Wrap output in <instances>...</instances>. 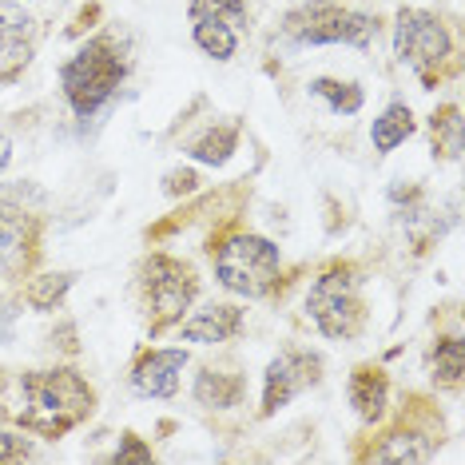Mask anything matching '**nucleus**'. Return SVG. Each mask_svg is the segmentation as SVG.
<instances>
[{"label": "nucleus", "mask_w": 465, "mask_h": 465, "mask_svg": "<svg viewBox=\"0 0 465 465\" xmlns=\"http://www.w3.org/2000/svg\"><path fill=\"white\" fill-rule=\"evenodd\" d=\"M322 378V358L311 351H287L279 354L262 374V418L279 414L282 406H291L306 386H314Z\"/></svg>", "instance_id": "nucleus-8"}, {"label": "nucleus", "mask_w": 465, "mask_h": 465, "mask_svg": "<svg viewBox=\"0 0 465 465\" xmlns=\"http://www.w3.org/2000/svg\"><path fill=\"white\" fill-rule=\"evenodd\" d=\"M124 76H128V60L112 36H92L60 64V88H64V100L76 112V120H92L108 108Z\"/></svg>", "instance_id": "nucleus-2"}, {"label": "nucleus", "mask_w": 465, "mask_h": 465, "mask_svg": "<svg viewBox=\"0 0 465 465\" xmlns=\"http://www.w3.org/2000/svg\"><path fill=\"white\" fill-rule=\"evenodd\" d=\"M195 187H199V175L192 172V167H175V172L163 179V192L167 195H192Z\"/></svg>", "instance_id": "nucleus-25"}, {"label": "nucleus", "mask_w": 465, "mask_h": 465, "mask_svg": "<svg viewBox=\"0 0 465 465\" xmlns=\"http://www.w3.org/2000/svg\"><path fill=\"white\" fill-rule=\"evenodd\" d=\"M306 314L322 338H354L366 326V306L358 294V271L351 262H334L314 279L306 294Z\"/></svg>", "instance_id": "nucleus-4"}, {"label": "nucleus", "mask_w": 465, "mask_h": 465, "mask_svg": "<svg viewBox=\"0 0 465 465\" xmlns=\"http://www.w3.org/2000/svg\"><path fill=\"white\" fill-rule=\"evenodd\" d=\"M430 135H433V155H441V160H458V152H461V112H458V104H446L441 112H433Z\"/></svg>", "instance_id": "nucleus-20"}, {"label": "nucleus", "mask_w": 465, "mask_h": 465, "mask_svg": "<svg viewBox=\"0 0 465 465\" xmlns=\"http://www.w3.org/2000/svg\"><path fill=\"white\" fill-rule=\"evenodd\" d=\"M187 370V351L183 346H160V351L140 354L132 366V390L140 398H175L179 382Z\"/></svg>", "instance_id": "nucleus-10"}, {"label": "nucleus", "mask_w": 465, "mask_h": 465, "mask_svg": "<svg viewBox=\"0 0 465 465\" xmlns=\"http://www.w3.org/2000/svg\"><path fill=\"white\" fill-rule=\"evenodd\" d=\"M112 461H152V450L143 446V438H135V433H124V441H120V450L112 453Z\"/></svg>", "instance_id": "nucleus-24"}, {"label": "nucleus", "mask_w": 465, "mask_h": 465, "mask_svg": "<svg viewBox=\"0 0 465 465\" xmlns=\"http://www.w3.org/2000/svg\"><path fill=\"white\" fill-rule=\"evenodd\" d=\"M465 374V342L458 334L438 338L433 346V382L438 386H458Z\"/></svg>", "instance_id": "nucleus-21"}, {"label": "nucleus", "mask_w": 465, "mask_h": 465, "mask_svg": "<svg viewBox=\"0 0 465 465\" xmlns=\"http://www.w3.org/2000/svg\"><path fill=\"white\" fill-rule=\"evenodd\" d=\"M242 394H247V382L239 374H227V370H215V366L199 370L192 386V398L207 410H235Z\"/></svg>", "instance_id": "nucleus-13"}, {"label": "nucleus", "mask_w": 465, "mask_h": 465, "mask_svg": "<svg viewBox=\"0 0 465 465\" xmlns=\"http://www.w3.org/2000/svg\"><path fill=\"white\" fill-rule=\"evenodd\" d=\"M394 56L406 64L421 84L441 76V64L453 60V36L446 20L426 8H398L394 20Z\"/></svg>", "instance_id": "nucleus-6"}, {"label": "nucleus", "mask_w": 465, "mask_h": 465, "mask_svg": "<svg viewBox=\"0 0 465 465\" xmlns=\"http://www.w3.org/2000/svg\"><path fill=\"white\" fill-rule=\"evenodd\" d=\"M192 40L203 56L219 60V64L239 52V28H231L227 20H192Z\"/></svg>", "instance_id": "nucleus-19"}, {"label": "nucleus", "mask_w": 465, "mask_h": 465, "mask_svg": "<svg viewBox=\"0 0 465 465\" xmlns=\"http://www.w3.org/2000/svg\"><path fill=\"white\" fill-rule=\"evenodd\" d=\"M351 406L362 421H382L390 410V378L382 366H358L351 374Z\"/></svg>", "instance_id": "nucleus-12"}, {"label": "nucleus", "mask_w": 465, "mask_h": 465, "mask_svg": "<svg viewBox=\"0 0 465 465\" xmlns=\"http://www.w3.org/2000/svg\"><path fill=\"white\" fill-rule=\"evenodd\" d=\"M187 16L192 20H227L231 28L251 25L247 0H192V5H187Z\"/></svg>", "instance_id": "nucleus-22"}, {"label": "nucleus", "mask_w": 465, "mask_h": 465, "mask_svg": "<svg viewBox=\"0 0 465 465\" xmlns=\"http://www.w3.org/2000/svg\"><path fill=\"white\" fill-rule=\"evenodd\" d=\"M8 163H13V140H8V135L0 132V175L8 172Z\"/></svg>", "instance_id": "nucleus-26"}, {"label": "nucleus", "mask_w": 465, "mask_h": 465, "mask_svg": "<svg viewBox=\"0 0 465 465\" xmlns=\"http://www.w3.org/2000/svg\"><path fill=\"white\" fill-rule=\"evenodd\" d=\"M235 147H239V128L235 124H219V128H207L203 135H195V140L187 143V155H192L195 163L223 167L231 155H235Z\"/></svg>", "instance_id": "nucleus-18"}, {"label": "nucleus", "mask_w": 465, "mask_h": 465, "mask_svg": "<svg viewBox=\"0 0 465 465\" xmlns=\"http://www.w3.org/2000/svg\"><path fill=\"white\" fill-rule=\"evenodd\" d=\"M239 331H242V311L235 302H207L187 322H179V342L219 346V342H231Z\"/></svg>", "instance_id": "nucleus-11"}, {"label": "nucleus", "mask_w": 465, "mask_h": 465, "mask_svg": "<svg viewBox=\"0 0 465 465\" xmlns=\"http://www.w3.org/2000/svg\"><path fill=\"white\" fill-rule=\"evenodd\" d=\"M36 36H40V28L33 13L0 0V84H13L20 72L33 64Z\"/></svg>", "instance_id": "nucleus-9"}, {"label": "nucleus", "mask_w": 465, "mask_h": 465, "mask_svg": "<svg viewBox=\"0 0 465 465\" xmlns=\"http://www.w3.org/2000/svg\"><path fill=\"white\" fill-rule=\"evenodd\" d=\"M20 410L13 418L36 438L60 441L68 430H76L96 406V390L84 382V374L68 366L56 370H28L20 374Z\"/></svg>", "instance_id": "nucleus-1"}, {"label": "nucleus", "mask_w": 465, "mask_h": 465, "mask_svg": "<svg viewBox=\"0 0 465 465\" xmlns=\"http://www.w3.org/2000/svg\"><path fill=\"white\" fill-rule=\"evenodd\" d=\"M282 33L299 48H322V45L370 48L378 36V16L354 13V8H338L331 0H322V5H306L299 13H291Z\"/></svg>", "instance_id": "nucleus-5"}, {"label": "nucleus", "mask_w": 465, "mask_h": 465, "mask_svg": "<svg viewBox=\"0 0 465 465\" xmlns=\"http://www.w3.org/2000/svg\"><path fill=\"white\" fill-rule=\"evenodd\" d=\"M414 132H418V120H414V112H410V104L394 100L374 124H370V143H374L378 155H390V152H398Z\"/></svg>", "instance_id": "nucleus-15"}, {"label": "nucleus", "mask_w": 465, "mask_h": 465, "mask_svg": "<svg viewBox=\"0 0 465 465\" xmlns=\"http://www.w3.org/2000/svg\"><path fill=\"white\" fill-rule=\"evenodd\" d=\"M306 92H311L314 100H322V104H326V108H331L334 115H358V112H362V104H366L362 84H354V80L319 76V80H311V84H306Z\"/></svg>", "instance_id": "nucleus-16"}, {"label": "nucleus", "mask_w": 465, "mask_h": 465, "mask_svg": "<svg viewBox=\"0 0 465 465\" xmlns=\"http://www.w3.org/2000/svg\"><path fill=\"white\" fill-rule=\"evenodd\" d=\"M430 441L426 433L414 430V426H398L382 438V446L370 450V461H386V465H418V461H430Z\"/></svg>", "instance_id": "nucleus-14"}, {"label": "nucleus", "mask_w": 465, "mask_h": 465, "mask_svg": "<svg viewBox=\"0 0 465 465\" xmlns=\"http://www.w3.org/2000/svg\"><path fill=\"white\" fill-rule=\"evenodd\" d=\"M215 282L231 294L242 299H267L279 287V267H282V251L271 239L239 231V235L223 239L215 251Z\"/></svg>", "instance_id": "nucleus-3"}, {"label": "nucleus", "mask_w": 465, "mask_h": 465, "mask_svg": "<svg viewBox=\"0 0 465 465\" xmlns=\"http://www.w3.org/2000/svg\"><path fill=\"white\" fill-rule=\"evenodd\" d=\"M72 287H76V271H48V274H36V279L25 287V302L33 306L36 314H52L56 306H64V299H68Z\"/></svg>", "instance_id": "nucleus-17"}, {"label": "nucleus", "mask_w": 465, "mask_h": 465, "mask_svg": "<svg viewBox=\"0 0 465 465\" xmlns=\"http://www.w3.org/2000/svg\"><path fill=\"white\" fill-rule=\"evenodd\" d=\"M25 458H33V441L0 430V461H25Z\"/></svg>", "instance_id": "nucleus-23"}, {"label": "nucleus", "mask_w": 465, "mask_h": 465, "mask_svg": "<svg viewBox=\"0 0 465 465\" xmlns=\"http://www.w3.org/2000/svg\"><path fill=\"white\" fill-rule=\"evenodd\" d=\"M143 291L152 306V334H163L167 326L183 322V311L199 299V279L183 259L152 255L143 262Z\"/></svg>", "instance_id": "nucleus-7"}]
</instances>
